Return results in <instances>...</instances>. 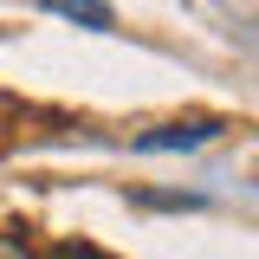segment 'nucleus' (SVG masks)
I'll return each instance as SVG.
<instances>
[{
  "label": "nucleus",
  "instance_id": "nucleus-1",
  "mask_svg": "<svg viewBox=\"0 0 259 259\" xmlns=\"http://www.w3.org/2000/svg\"><path fill=\"white\" fill-rule=\"evenodd\" d=\"M207 136H221L214 117H201V123H162V130H149L136 149H194V143H207Z\"/></svg>",
  "mask_w": 259,
  "mask_h": 259
},
{
  "label": "nucleus",
  "instance_id": "nucleus-2",
  "mask_svg": "<svg viewBox=\"0 0 259 259\" xmlns=\"http://www.w3.org/2000/svg\"><path fill=\"white\" fill-rule=\"evenodd\" d=\"M46 7H59V13H71V20H84V26H110V7L104 0H46Z\"/></svg>",
  "mask_w": 259,
  "mask_h": 259
},
{
  "label": "nucleus",
  "instance_id": "nucleus-3",
  "mask_svg": "<svg viewBox=\"0 0 259 259\" xmlns=\"http://www.w3.org/2000/svg\"><path fill=\"white\" fill-rule=\"evenodd\" d=\"M0 259H39L26 240H13V233H0Z\"/></svg>",
  "mask_w": 259,
  "mask_h": 259
},
{
  "label": "nucleus",
  "instance_id": "nucleus-4",
  "mask_svg": "<svg viewBox=\"0 0 259 259\" xmlns=\"http://www.w3.org/2000/svg\"><path fill=\"white\" fill-rule=\"evenodd\" d=\"M52 259H104L97 246H65V253H52Z\"/></svg>",
  "mask_w": 259,
  "mask_h": 259
}]
</instances>
